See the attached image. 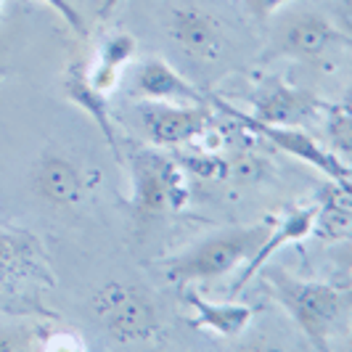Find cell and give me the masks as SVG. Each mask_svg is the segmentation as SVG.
Instances as JSON below:
<instances>
[{"label": "cell", "mask_w": 352, "mask_h": 352, "mask_svg": "<svg viewBox=\"0 0 352 352\" xmlns=\"http://www.w3.org/2000/svg\"><path fill=\"white\" fill-rule=\"evenodd\" d=\"M270 226H273V217H267L265 223H257V226H249V228H230L214 233L188 252L173 257L164 267V273L170 281L183 283V286L214 281V278L230 273L233 267L249 263L252 254L263 247V241L267 239Z\"/></svg>", "instance_id": "cell-1"}, {"label": "cell", "mask_w": 352, "mask_h": 352, "mask_svg": "<svg viewBox=\"0 0 352 352\" xmlns=\"http://www.w3.org/2000/svg\"><path fill=\"white\" fill-rule=\"evenodd\" d=\"M265 281L270 283L276 300L294 318L302 334L313 342V347L329 350V336L334 334L342 310H344L342 292L329 283L300 281L283 270H267Z\"/></svg>", "instance_id": "cell-2"}, {"label": "cell", "mask_w": 352, "mask_h": 352, "mask_svg": "<svg viewBox=\"0 0 352 352\" xmlns=\"http://www.w3.org/2000/svg\"><path fill=\"white\" fill-rule=\"evenodd\" d=\"M90 307H93V316L101 320L106 334L120 344L151 342L162 326L154 300L130 283H104L93 294Z\"/></svg>", "instance_id": "cell-3"}, {"label": "cell", "mask_w": 352, "mask_h": 352, "mask_svg": "<svg viewBox=\"0 0 352 352\" xmlns=\"http://www.w3.org/2000/svg\"><path fill=\"white\" fill-rule=\"evenodd\" d=\"M133 175V210L151 217L164 210H183L188 204V177L183 162L162 151L143 148L130 162Z\"/></svg>", "instance_id": "cell-4"}, {"label": "cell", "mask_w": 352, "mask_h": 352, "mask_svg": "<svg viewBox=\"0 0 352 352\" xmlns=\"http://www.w3.org/2000/svg\"><path fill=\"white\" fill-rule=\"evenodd\" d=\"M214 104H217V109H220L223 114H228V117H233V120H239L244 127L254 130L257 135H263L265 141L273 143L276 148H281V151H286V154H292V157H297V159H302V162H307V164H313V167L320 170L326 177H331L339 188L350 191V167H347V162L336 157L334 151L323 148V146H320L313 135H307L305 130H300V127H286V124L257 122V120L249 117L247 111H241V109H236V106L226 104V101H220V98H214Z\"/></svg>", "instance_id": "cell-5"}, {"label": "cell", "mask_w": 352, "mask_h": 352, "mask_svg": "<svg viewBox=\"0 0 352 352\" xmlns=\"http://www.w3.org/2000/svg\"><path fill=\"white\" fill-rule=\"evenodd\" d=\"M141 124L148 141L162 148H175L207 135L212 111L207 104H159L143 101Z\"/></svg>", "instance_id": "cell-6"}, {"label": "cell", "mask_w": 352, "mask_h": 352, "mask_svg": "<svg viewBox=\"0 0 352 352\" xmlns=\"http://www.w3.org/2000/svg\"><path fill=\"white\" fill-rule=\"evenodd\" d=\"M320 104L313 93L300 88H292L289 82H283L278 77L265 80V85L252 98V120L265 124H286V127H297L307 117H313Z\"/></svg>", "instance_id": "cell-7"}, {"label": "cell", "mask_w": 352, "mask_h": 352, "mask_svg": "<svg viewBox=\"0 0 352 352\" xmlns=\"http://www.w3.org/2000/svg\"><path fill=\"white\" fill-rule=\"evenodd\" d=\"M133 90L143 101H159V104H204V93L177 74L164 58H143L133 77Z\"/></svg>", "instance_id": "cell-8"}, {"label": "cell", "mask_w": 352, "mask_h": 352, "mask_svg": "<svg viewBox=\"0 0 352 352\" xmlns=\"http://www.w3.org/2000/svg\"><path fill=\"white\" fill-rule=\"evenodd\" d=\"M170 35L175 37L180 48H186L188 56L194 58H220L226 37H223V27L220 21L212 16L210 11L201 8H173L170 14Z\"/></svg>", "instance_id": "cell-9"}, {"label": "cell", "mask_w": 352, "mask_h": 352, "mask_svg": "<svg viewBox=\"0 0 352 352\" xmlns=\"http://www.w3.org/2000/svg\"><path fill=\"white\" fill-rule=\"evenodd\" d=\"M35 188L53 207H74L88 194V177L64 154H43L35 167Z\"/></svg>", "instance_id": "cell-10"}, {"label": "cell", "mask_w": 352, "mask_h": 352, "mask_svg": "<svg viewBox=\"0 0 352 352\" xmlns=\"http://www.w3.org/2000/svg\"><path fill=\"white\" fill-rule=\"evenodd\" d=\"M342 43H347V37L329 19L318 16V14H302L286 24V30L278 37L276 53L292 56V58H318Z\"/></svg>", "instance_id": "cell-11"}, {"label": "cell", "mask_w": 352, "mask_h": 352, "mask_svg": "<svg viewBox=\"0 0 352 352\" xmlns=\"http://www.w3.org/2000/svg\"><path fill=\"white\" fill-rule=\"evenodd\" d=\"M316 217H318V204H310V207H300V210H292L283 220H273V226H270V233H267V239L263 241V247L257 249L254 254H252V260L247 263V267L241 270V276L236 278L233 283V289H230V294H239L244 286H247L260 270L265 267V263L278 252L281 247L286 244H294V241H302V239H307L313 228H316Z\"/></svg>", "instance_id": "cell-12"}, {"label": "cell", "mask_w": 352, "mask_h": 352, "mask_svg": "<svg viewBox=\"0 0 352 352\" xmlns=\"http://www.w3.org/2000/svg\"><path fill=\"white\" fill-rule=\"evenodd\" d=\"M61 90L77 109H82L90 120L96 122V127L101 130L104 141L109 143V148L114 151V157H120V141H117V127L111 122L109 114V101L101 90H96L88 80V64L85 61H72L64 69V80H61Z\"/></svg>", "instance_id": "cell-13"}, {"label": "cell", "mask_w": 352, "mask_h": 352, "mask_svg": "<svg viewBox=\"0 0 352 352\" xmlns=\"http://www.w3.org/2000/svg\"><path fill=\"white\" fill-rule=\"evenodd\" d=\"M186 302L194 307V323L196 329H204L217 336H239L249 323H252V307L239 305V302H212L204 294L194 289L183 292Z\"/></svg>", "instance_id": "cell-14"}, {"label": "cell", "mask_w": 352, "mask_h": 352, "mask_svg": "<svg viewBox=\"0 0 352 352\" xmlns=\"http://www.w3.org/2000/svg\"><path fill=\"white\" fill-rule=\"evenodd\" d=\"M138 51V40L130 32H114L98 45L96 61L88 64V80L96 90H101L109 96L117 88L122 69L133 61V56Z\"/></svg>", "instance_id": "cell-15"}, {"label": "cell", "mask_w": 352, "mask_h": 352, "mask_svg": "<svg viewBox=\"0 0 352 352\" xmlns=\"http://www.w3.org/2000/svg\"><path fill=\"white\" fill-rule=\"evenodd\" d=\"M40 265V247L32 233L0 230V286L21 281Z\"/></svg>", "instance_id": "cell-16"}, {"label": "cell", "mask_w": 352, "mask_h": 352, "mask_svg": "<svg viewBox=\"0 0 352 352\" xmlns=\"http://www.w3.org/2000/svg\"><path fill=\"white\" fill-rule=\"evenodd\" d=\"M329 135L331 146L339 159H347L352 146V124H350V106L334 104L329 106Z\"/></svg>", "instance_id": "cell-17"}, {"label": "cell", "mask_w": 352, "mask_h": 352, "mask_svg": "<svg viewBox=\"0 0 352 352\" xmlns=\"http://www.w3.org/2000/svg\"><path fill=\"white\" fill-rule=\"evenodd\" d=\"M43 3H48L53 11H58V16L64 19L67 24H69L72 32H77L80 37L88 35V27H85V19H82V14L72 6L69 0H43Z\"/></svg>", "instance_id": "cell-18"}, {"label": "cell", "mask_w": 352, "mask_h": 352, "mask_svg": "<svg viewBox=\"0 0 352 352\" xmlns=\"http://www.w3.org/2000/svg\"><path fill=\"white\" fill-rule=\"evenodd\" d=\"M43 350H85V342L72 331H56L43 342Z\"/></svg>", "instance_id": "cell-19"}, {"label": "cell", "mask_w": 352, "mask_h": 352, "mask_svg": "<svg viewBox=\"0 0 352 352\" xmlns=\"http://www.w3.org/2000/svg\"><path fill=\"white\" fill-rule=\"evenodd\" d=\"M247 8L254 14L257 19H267L273 11H278L281 6H289V3H297V0H244Z\"/></svg>", "instance_id": "cell-20"}, {"label": "cell", "mask_w": 352, "mask_h": 352, "mask_svg": "<svg viewBox=\"0 0 352 352\" xmlns=\"http://www.w3.org/2000/svg\"><path fill=\"white\" fill-rule=\"evenodd\" d=\"M30 339L24 334H11V331H0V352H16L27 350Z\"/></svg>", "instance_id": "cell-21"}, {"label": "cell", "mask_w": 352, "mask_h": 352, "mask_svg": "<svg viewBox=\"0 0 352 352\" xmlns=\"http://www.w3.org/2000/svg\"><path fill=\"white\" fill-rule=\"evenodd\" d=\"M120 6V0H101V8H98V19H109L111 11Z\"/></svg>", "instance_id": "cell-22"}, {"label": "cell", "mask_w": 352, "mask_h": 352, "mask_svg": "<svg viewBox=\"0 0 352 352\" xmlns=\"http://www.w3.org/2000/svg\"><path fill=\"white\" fill-rule=\"evenodd\" d=\"M6 74H8V67H6L3 61H0V77H6Z\"/></svg>", "instance_id": "cell-23"}, {"label": "cell", "mask_w": 352, "mask_h": 352, "mask_svg": "<svg viewBox=\"0 0 352 352\" xmlns=\"http://www.w3.org/2000/svg\"><path fill=\"white\" fill-rule=\"evenodd\" d=\"M0 16H3V0H0Z\"/></svg>", "instance_id": "cell-24"}]
</instances>
